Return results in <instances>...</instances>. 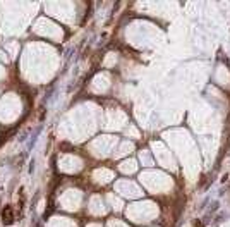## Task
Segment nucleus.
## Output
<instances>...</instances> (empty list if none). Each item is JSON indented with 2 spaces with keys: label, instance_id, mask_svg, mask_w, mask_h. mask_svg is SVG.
I'll list each match as a JSON object with an SVG mask.
<instances>
[{
  "label": "nucleus",
  "instance_id": "obj_1",
  "mask_svg": "<svg viewBox=\"0 0 230 227\" xmlns=\"http://www.w3.org/2000/svg\"><path fill=\"white\" fill-rule=\"evenodd\" d=\"M12 208L10 206H5V210H3V220L5 222H12Z\"/></svg>",
  "mask_w": 230,
  "mask_h": 227
}]
</instances>
